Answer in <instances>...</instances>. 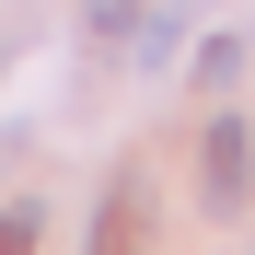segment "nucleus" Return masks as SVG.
Segmentation results:
<instances>
[{"label":"nucleus","mask_w":255,"mask_h":255,"mask_svg":"<svg viewBox=\"0 0 255 255\" xmlns=\"http://www.w3.org/2000/svg\"><path fill=\"white\" fill-rule=\"evenodd\" d=\"M81 23H93V35H105V47H116V35H128V23H139V0H93V12H81Z\"/></svg>","instance_id":"nucleus-3"},{"label":"nucleus","mask_w":255,"mask_h":255,"mask_svg":"<svg viewBox=\"0 0 255 255\" xmlns=\"http://www.w3.org/2000/svg\"><path fill=\"white\" fill-rule=\"evenodd\" d=\"M174 47H186V0H174V12H151V23H139V70H174Z\"/></svg>","instance_id":"nucleus-2"},{"label":"nucleus","mask_w":255,"mask_h":255,"mask_svg":"<svg viewBox=\"0 0 255 255\" xmlns=\"http://www.w3.org/2000/svg\"><path fill=\"white\" fill-rule=\"evenodd\" d=\"M255 139H244V128L221 116V128H209V162H197V174H209V209H244V186H255V162H244Z\"/></svg>","instance_id":"nucleus-1"},{"label":"nucleus","mask_w":255,"mask_h":255,"mask_svg":"<svg viewBox=\"0 0 255 255\" xmlns=\"http://www.w3.org/2000/svg\"><path fill=\"white\" fill-rule=\"evenodd\" d=\"M0 255H35V197H23V209H0Z\"/></svg>","instance_id":"nucleus-4"}]
</instances>
